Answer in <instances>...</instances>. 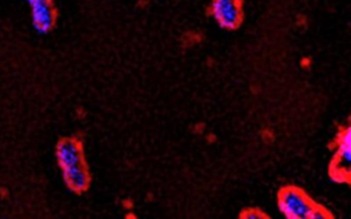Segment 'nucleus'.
<instances>
[{
	"instance_id": "obj_3",
	"label": "nucleus",
	"mask_w": 351,
	"mask_h": 219,
	"mask_svg": "<svg viewBox=\"0 0 351 219\" xmlns=\"http://www.w3.org/2000/svg\"><path fill=\"white\" fill-rule=\"evenodd\" d=\"M350 127L340 132L337 140V151L330 165V176L337 182L350 179Z\"/></svg>"
},
{
	"instance_id": "obj_5",
	"label": "nucleus",
	"mask_w": 351,
	"mask_h": 219,
	"mask_svg": "<svg viewBox=\"0 0 351 219\" xmlns=\"http://www.w3.org/2000/svg\"><path fill=\"white\" fill-rule=\"evenodd\" d=\"M32 7L34 27L40 34L50 31L54 23V16L48 0H27Z\"/></svg>"
},
{
	"instance_id": "obj_1",
	"label": "nucleus",
	"mask_w": 351,
	"mask_h": 219,
	"mask_svg": "<svg viewBox=\"0 0 351 219\" xmlns=\"http://www.w3.org/2000/svg\"><path fill=\"white\" fill-rule=\"evenodd\" d=\"M57 157L71 188L84 190L88 184V175L84 169L81 151L77 143L71 140L61 142L57 149Z\"/></svg>"
},
{
	"instance_id": "obj_2",
	"label": "nucleus",
	"mask_w": 351,
	"mask_h": 219,
	"mask_svg": "<svg viewBox=\"0 0 351 219\" xmlns=\"http://www.w3.org/2000/svg\"><path fill=\"white\" fill-rule=\"evenodd\" d=\"M279 209L289 219H311L318 207L314 205L301 190L287 188L279 194Z\"/></svg>"
},
{
	"instance_id": "obj_4",
	"label": "nucleus",
	"mask_w": 351,
	"mask_h": 219,
	"mask_svg": "<svg viewBox=\"0 0 351 219\" xmlns=\"http://www.w3.org/2000/svg\"><path fill=\"white\" fill-rule=\"evenodd\" d=\"M211 13L219 26L226 29H235L241 22L239 0H213Z\"/></svg>"
}]
</instances>
